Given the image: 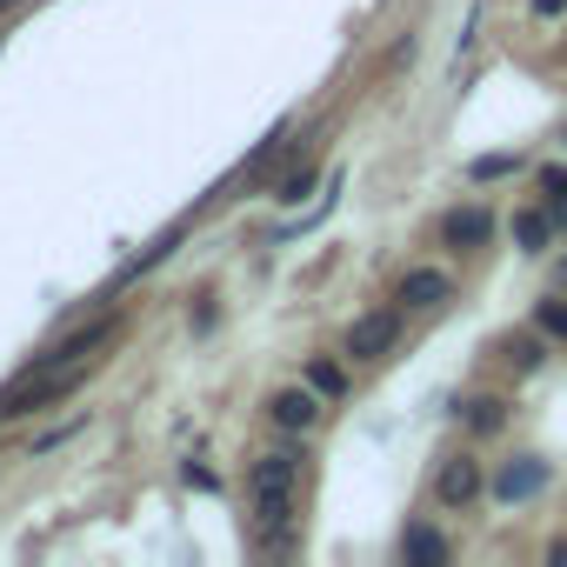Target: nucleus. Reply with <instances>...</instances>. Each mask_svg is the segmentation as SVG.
<instances>
[{
	"instance_id": "obj_22",
	"label": "nucleus",
	"mask_w": 567,
	"mask_h": 567,
	"mask_svg": "<svg viewBox=\"0 0 567 567\" xmlns=\"http://www.w3.org/2000/svg\"><path fill=\"white\" fill-rule=\"evenodd\" d=\"M0 8H8V0H0Z\"/></svg>"
},
{
	"instance_id": "obj_19",
	"label": "nucleus",
	"mask_w": 567,
	"mask_h": 567,
	"mask_svg": "<svg viewBox=\"0 0 567 567\" xmlns=\"http://www.w3.org/2000/svg\"><path fill=\"white\" fill-rule=\"evenodd\" d=\"M527 8H534L540 21H560V14H567V0H527Z\"/></svg>"
},
{
	"instance_id": "obj_21",
	"label": "nucleus",
	"mask_w": 567,
	"mask_h": 567,
	"mask_svg": "<svg viewBox=\"0 0 567 567\" xmlns=\"http://www.w3.org/2000/svg\"><path fill=\"white\" fill-rule=\"evenodd\" d=\"M547 214H554V227L567 234V200H547Z\"/></svg>"
},
{
	"instance_id": "obj_16",
	"label": "nucleus",
	"mask_w": 567,
	"mask_h": 567,
	"mask_svg": "<svg viewBox=\"0 0 567 567\" xmlns=\"http://www.w3.org/2000/svg\"><path fill=\"white\" fill-rule=\"evenodd\" d=\"M301 194H315V167H295L288 181H280V187H274V200H288V207H295Z\"/></svg>"
},
{
	"instance_id": "obj_11",
	"label": "nucleus",
	"mask_w": 567,
	"mask_h": 567,
	"mask_svg": "<svg viewBox=\"0 0 567 567\" xmlns=\"http://www.w3.org/2000/svg\"><path fill=\"white\" fill-rule=\"evenodd\" d=\"M461 421H467V434H501V427H507V401H501V394H474V401L461 408Z\"/></svg>"
},
{
	"instance_id": "obj_5",
	"label": "nucleus",
	"mask_w": 567,
	"mask_h": 567,
	"mask_svg": "<svg viewBox=\"0 0 567 567\" xmlns=\"http://www.w3.org/2000/svg\"><path fill=\"white\" fill-rule=\"evenodd\" d=\"M481 494H487V467L481 461H467V454L441 461V474H434V501L441 507H474Z\"/></svg>"
},
{
	"instance_id": "obj_18",
	"label": "nucleus",
	"mask_w": 567,
	"mask_h": 567,
	"mask_svg": "<svg viewBox=\"0 0 567 567\" xmlns=\"http://www.w3.org/2000/svg\"><path fill=\"white\" fill-rule=\"evenodd\" d=\"M540 187H547V200H567V167H540Z\"/></svg>"
},
{
	"instance_id": "obj_3",
	"label": "nucleus",
	"mask_w": 567,
	"mask_h": 567,
	"mask_svg": "<svg viewBox=\"0 0 567 567\" xmlns=\"http://www.w3.org/2000/svg\"><path fill=\"white\" fill-rule=\"evenodd\" d=\"M547 481H554V467H547L540 454H514V461H501V467L487 474V494H494L501 507H520V501H534Z\"/></svg>"
},
{
	"instance_id": "obj_15",
	"label": "nucleus",
	"mask_w": 567,
	"mask_h": 567,
	"mask_svg": "<svg viewBox=\"0 0 567 567\" xmlns=\"http://www.w3.org/2000/svg\"><path fill=\"white\" fill-rule=\"evenodd\" d=\"M514 167H520V161H514V154H481V161H474V167H467V181H507V174H514Z\"/></svg>"
},
{
	"instance_id": "obj_20",
	"label": "nucleus",
	"mask_w": 567,
	"mask_h": 567,
	"mask_svg": "<svg viewBox=\"0 0 567 567\" xmlns=\"http://www.w3.org/2000/svg\"><path fill=\"white\" fill-rule=\"evenodd\" d=\"M547 560H554V567H567V540H547Z\"/></svg>"
},
{
	"instance_id": "obj_2",
	"label": "nucleus",
	"mask_w": 567,
	"mask_h": 567,
	"mask_svg": "<svg viewBox=\"0 0 567 567\" xmlns=\"http://www.w3.org/2000/svg\"><path fill=\"white\" fill-rule=\"evenodd\" d=\"M114 334H121V315H101V321H87V328L61 334L48 354H34V368H28V374H54V368H74V361H87L94 348H107Z\"/></svg>"
},
{
	"instance_id": "obj_10",
	"label": "nucleus",
	"mask_w": 567,
	"mask_h": 567,
	"mask_svg": "<svg viewBox=\"0 0 567 567\" xmlns=\"http://www.w3.org/2000/svg\"><path fill=\"white\" fill-rule=\"evenodd\" d=\"M554 234H560V227H554V214H547V207H520V214H514V240H520L527 254L554 247Z\"/></svg>"
},
{
	"instance_id": "obj_7",
	"label": "nucleus",
	"mask_w": 567,
	"mask_h": 567,
	"mask_svg": "<svg viewBox=\"0 0 567 567\" xmlns=\"http://www.w3.org/2000/svg\"><path fill=\"white\" fill-rule=\"evenodd\" d=\"M267 421H274L280 434H308V427L321 421V394H315V388H280V394L267 401Z\"/></svg>"
},
{
	"instance_id": "obj_8",
	"label": "nucleus",
	"mask_w": 567,
	"mask_h": 567,
	"mask_svg": "<svg viewBox=\"0 0 567 567\" xmlns=\"http://www.w3.org/2000/svg\"><path fill=\"white\" fill-rule=\"evenodd\" d=\"M447 295H454V280L441 267H414V274H401V288H394L401 308H441Z\"/></svg>"
},
{
	"instance_id": "obj_13",
	"label": "nucleus",
	"mask_w": 567,
	"mask_h": 567,
	"mask_svg": "<svg viewBox=\"0 0 567 567\" xmlns=\"http://www.w3.org/2000/svg\"><path fill=\"white\" fill-rule=\"evenodd\" d=\"M308 388H315L321 401H341V394H348V374H341L328 354H315V361H308Z\"/></svg>"
},
{
	"instance_id": "obj_4",
	"label": "nucleus",
	"mask_w": 567,
	"mask_h": 567,
	"mask_svg": "<svg viewBox=\"0 0 567 567\" xmlns=\"http://www.w3.org/2000/svg\"><path fill=\"white\" fill-rule=\"evenodd\" d=\"M487 240H494V207L467 200V207H447V214H441V247L474 254V247H487Z\"/></svg>"
},
{
	"instance_id": "obj_6",
	"label": "nucleus",
	"mask_w": 567,
	"mask_h": 567,
	"mask_svg": "<svg viewBox=\"0 0 567 567\" xmlns=\"http://www.w3.org/2000/svg\"><path fill=\"white\" fill-rule=\"evenodd\" d=\"M394 341H401V315H361V321L348 328V354H354V361H388Z\"/></svg>"
},
{
	"instance_id": "obj_9",
	"label": "nucleus",
	"mask_w": 567,
	"mask_h": 567,
	"mask_svg": "<svg viewBox=\"0 0 567 567\" xmlns=\"http://www.w3.org/2000/svg\"><path fill=\"white\" fill-rule=\"evenodd\" d=\"M401 560H408V567H441V560H447V534L427 527V520H414V527L401 534Z\"/></svg>"
},
{
	"instance_id": "obj_23",
	"label": "nucleus",
	"mask_w": 567,
	"mask_h": 567,
	"mask_svg": "<svg viewBox=\"0 0 567 567\" xmlns=\"http://www.w3.org/2000/svg\"><path fill=\"white\" fill-rule=\"evenodd\" d=\"M560 141H567V134H560Z\"/></svg>"
},
{
	"instance_id": "obj_1",
	"label": "nucleus",
	"mask_w": 567,
	"mask_h": 567,
	"mask_svg": "<svg viewBox=\"0 0 567 567\" xmlns=\"http://www.w3.org/2000/svg\"><path fill=\"white\" fill-rule=\"evenodd\" d=\"M295 481H301V454L295 447H274L254 461L247 487H254V520L274 534V540H288V520H295Z\"/></svg>"
},
{
	"instance_id": "obj_14",
	"label": "nucleus",
	"mask_w": 567,
	"mask_h": 567,
	"mask_svg": "<svg viewBox=\"0 0 567 567\" xmlns=\"http://www.w3.org/2000/svg\"><path fill=\"white\" fill-rule=\"evenodd\" d=\"M534 328H540L547 341H567V301H560V295H547V301H534Z\"/></svg>"
},
{
	"instance_id": "obj_17",
	"label": "nucleus",
	"mask_w": 567,
	"mask_h": 567,
	"mask_svg": "<svg viewBox=\"0 0 567 567\" xmlns=\"http://www.w3.org/2000/svg\"><path fill=\"white\" fill-rule=\"evenodd\" d=\"M81 427H87V421H68V427H48V434L34 441V454H54V447H61V441H74Z\"/></svg>"
},
{
	"instance_id": "obj_12",
	"label": "nucleus",
	"mask_w": 567,
	"mask_h": 567,
	"mask_svg": "<svg viewBox=\"0 0 567 567\" xmlns=\"http://www.w3.org/2000/svg\"><path fill=\"white\" fill-rule=\"evenodd\" d=\"M507 361H514V374H534L540 361H547V334L534 328V334H514L507 341Z\"/></svg>"
}]
</instances>
